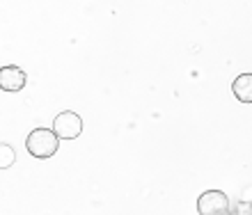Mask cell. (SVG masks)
I'll return each mask as SVG.
<instances>
[{
  "label": "cell",
  "mask_w": 252,
  "mask_h": 215,
  "mask_svg": "<svg viewBox=\"0 0 252 215\" xmlns=\"http://www.w3.org/2000/svg\"><path fill=\"white\" fill-rule=\"evenodd\" d=\"M26 149L28 154L37 158V161H48L58 154L60 149V137L53 128H34L32 133L28 135L26 140Z\"/></svg>",
  "instance_id": "obj_1"
},
{
  "label": "cell",
  "mask_w": 252,
  "mask_h": 215,
  "mask_svg": "<svg viewBox=\"0 0 252 215\" xmlns=\"http://www.w3.org/2000/svg\"><path fill=\"white\" fill-rule=\"evenodd\" d=\"M199 215H229V197L222 190H206L197 199Z\"/></svg>",
  "instance_id": "obj_2"
},
{
  "label": "cell",
  "mask_w": 252,
  "mask_h": 215,
  "mask_svg": "<svg viewBox=\"0 0 252 215\" xmlns=\"http://www.w3.org/2000/svg\"><path fill=\"white\" fill-rule=\"evenodd\" d=\"M53 131L58 133L60 140H76L83 133V119H80V114L71 112V110H64V112L55 114Z\"/></svg>",
  "instance_id": "obj_3"
},
{
  "label": "cell",
  "mask_w": 252,
  "mask_h": 215,
  "mask_svg": "<svg viewBox=\"0 0 252 215\" xmlns=\"http://www.w3.org/2000/svg\"><path fill=\"white\" fill-rule=\"evenodd\" d=\"M26 71L16 64H7L0 69V89L5 92H21L26 87Z\"/></svg>",
  "instance_id": "obj_4"
},
{
  "label": "cell",
  "mask_w": 252,
  "mask_h": 215,
  "mask_svg": "<svg viewBox=\"0 0 252 215\" xmlns=\"http://www.w3.org/2000/svg\"><path fill=\"white\" fill-rule=\"evenodd\" d=\"M232 92L236 96V101L241 103H252V74H241L234 78L232 82Z\"/></svg>",
  "instance_id": "obj_5"
},
{
  "label": "cell",
  "mask_w": 252,
  "mask_h": 215,
  "mask_svg": "<svg viewBox=\"0 0 252 215\" xmlns=\"http://www.w3.org/2000/svg\"><path fill=\"white\" fill-rule=\"evenodd\" d=\"M14 161H16V154H14L12 144L2 142L0 144V169H9L14 165Z\"/></svg>",
  "instance_id": "obj_6"
},
{
  "label": "cell",
  "mask_w": 252,
  "mask_h": 215,
  "mask_svg": "<svg viewBox=\"0 0 252 215\" xmlns=\"http://www.w3.org/2000/svg\"><path fill=\"white\" fill-rule=\"evenodd\" d=\"M241 213H243V215H252V202H243V204H241Z\"/></svg>",
  "instance_id": "obj_7"
}]
</instances>
